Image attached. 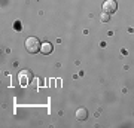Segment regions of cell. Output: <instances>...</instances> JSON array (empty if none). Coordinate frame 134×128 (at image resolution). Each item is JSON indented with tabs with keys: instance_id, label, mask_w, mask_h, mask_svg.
I'll use <instances>...</instances> for the list:
<instances>
[{
	"instance_id": "cell-1",
	"label": "cell",
	"mask_w": 134,
	"mask_h": 128,
	"mask_svg": "<svg viewBox=\"0 0 134 128\" xmlns=\"http://www.w3.org/2000/svg\"><path fill=\"white\" fill-rule=\"evenodd\" d=\"M24 46H25V49H27V52L37 54L39 51H40L42 43H40L39 37H36V36H30V37H27V40L24 42Z\"/></svg>"
},
{
	"instance_id": "cell-2",
	"label": "cell",
	"mask_w": 134,
	"mask_h": 128,
	"mask_svg": "<svg viewBox=\"0 0 134 128\" xmlns=\"http://www.w3.org/2000/svg\"><path fill=\"white\" fill-rule=\"evenodd\" d=\"M31 81H33V73L30 70H27V69H24V70H21L18 73V82L21 86H27L31 84Z\"/></svg>"
},
{
	"instance_id": "cell-3",
	"label": "cell",
	"mask_w": 134,
	"mask_h": 128,
	"mask_svg": "<svg viewBox=\"0 0 134 128\" xmlns=\"http://www.w3.org/2000/svg\"><path fill=\"white\" fill-rule=\"evenodd\" d=\"M116 9H118V3L115 0H104L103 3V12H107V14H115Z\"/></svg>"
},
{
	"instance_id": "cell-4",
	"label": "cell",
	"mask_w": 134,
	"mask_h": 128,
	"mask_svg": "<svg viewBox=\"0 0 134 128\" xmlns=\"http://www.w3.org/2000/svg\"><path fill=\"white\" fill-rule=\"evenodd\" d=\"M75 116H76L77 121H86V118H88V110L85 107H79L75 112Z\"/></svg>"
},
{
	"instance_id": "cell-5",
	"label": "cell",
	"mask_w": 134,
	"mask_h": 128,
	"mask_svg": "<svg viewBox=\"0 0 134 128\" xmlns=\"http://www.w3.org/2000/svg\"><path fill=\"white\" fill-rule=\"evenodd\" d=\"M52 45L51 43H48V42H45V43H42V46H40V52L42 54H45V55H48V54H51L52 52Z\"/></svg>"
},
{
	"instance_id": "cell-6",
	"label": "cell",
	"mask_w": 134,
	"mask_h": 128,
	"mask_svg": "<svg viewBox=\"0 0 134 128\" xmlns=\"http://www.w3.org/2000/svg\"><path fill=\"white\" fill-rule=\"evenodd\" d=\"M100 21H101V23H109V21H110V14H107V12H101Z\"/></svg>"
}]
</instances>
